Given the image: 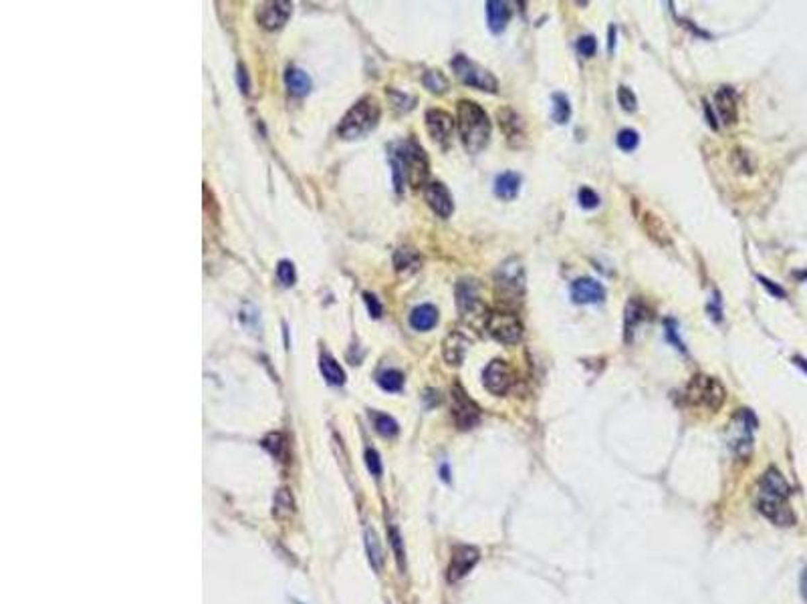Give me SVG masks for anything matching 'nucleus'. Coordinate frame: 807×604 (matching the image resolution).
<instances>
[{
	"mask_svg": "<svg viewBox=\"0 0 807 604\" xmlns=\"http://www.w3.org/2000/svg\"><path fill=\"white\" fill-rule=\"evenodd\" d=\"M789 494L783 492H771L759 487V498H757V508L767 520H771L775 526H793L795 524V514L789 506Z\"/></svg>",
	"mask_w": 807,
	"mask_h": 604,
	"instance_id": "nucleus-8",
	"label": "nucleus"
},
{
	"mask_svg": "<svg viewBox=\"0 0 807 604\" xmlns=\"http://www.w3.org/2000/svg\"><path fill=\"white\" fill-rule=\"evenodd\" d=\"M481 558V552L479 548L474 546H456L454 552H452V558H450V566H448V580L450 583H456L460 578H465L468 572L476 566Z\"/></svg>",
	"mask_w": 807,
	"mask_h": 604,
	"instance_id": "nucleus-13",
	"label": "nucleus"
},
{
	"mask_svg": "<svg viewBox=\"0 0 807 604\" xmlns=\"http://www.w3.org/2000/svg\"><path fill=\"white\" fill-rule=\"evenodd\" d=\"M276 278L283 286H293L295 284V266L289 260H281L276 266Z\"/></svg>",
	"mask_w": 807,
	"mask_h": 604,
	"instance_id": "nucleus-33",
	"label": "nucleus"
},
{
	"mask_svg": "<svg viewBox=\"0 0 807 604\" xmlns=\"http://www.w3.org/2000/svg\"><path fill=\"white\" fill-rule=\"evenodd\" d=\"M686 401L692 407H701L708 411H719L726 399V391L719 379L708 375H694L686 385Z\"/></svg>",
	"mask_w": 807,
	"mask_h": 604,
	"instance_id": "nucleus-4",
	"label": "nucleus"
},
{
	"mask_svg": "<svg viewBox=\"0 0 807 604\" xmlns=\"http://www.w3.org/2000/svg\"><path fill=\"white\" fill-rule=\"evenodd\" d=\"M285 85H287V89H289L293 95L303 97V95H307V93L311 91V77H309L303 69L291 67V69H287V73H285Z\"/></svg>",
	"mask_w": 807,
	"mask_h": 604,
	"instance_id": "nucleus-25",
	"label": "nucleus"
},
{
	"mask_svg": "<svg viewBox=\"0 0 807 604\" xmlns=\"http://www.w3.org/2000/svg\"><path fill=\"white\" fill-rule=\"evenodd\" d=\"M456 304H458V311L463 314V318L468 320L470 325L485 322V327H487V318H489L490 311L487 309V304L481 300L479 284L474 280L458 282V286H456Z\"/></svg>",
	"mask_w": 807,
	"mask_h": 604,
	"instance_id": "nucleus-6",
	"label": "nucleus"
},
{
	"mask_svg": "<svg viewBox=\"0 0 807 604\" xmlns=\"http://www.w3.org/2000/svg\"><path fill=\"white\" fill-rule=\"evenodd\" d=\"M380 121V105L374 97H363L341 119L338 133L341 139H358L367 135Z\"/></svg>",
	"mask_w": 807,
	"mask_h": 604,
	"instance_id": "nucleus-3",
	"label": "nucleus"
},
{
	"mask_svg": "<svg viewBox=\"0 0 807 604\" xmlns=\"http://www.w3.org/2000/svg\"><path fill=\"white\" fill-rule=\"evenodd\" d=\"M456 126L468 153H479L487 147L490 139V119L481 105L463 99L456 109Z\"/></svg>",
	"mask_w": 807,
	"mask_h": 604,
	"instance_id": "nucleus-2",
	"label": "nucleus"
},
{
	"mask_svg": "<svg viewBox=\"0 0 807 604\" xmlns=\"http://www.w3.org/2000/svg\"><path fill=\"white\" fill-rule=\"evenodd\" d=\"M664 325H666V340H668V343H672V345H674L679 351H682V353H684L686 349H684V343H682V340L679 338V331H676V320H672V318H670V320H666Z\"/></svg>",
	"mask_w": 807,
	"mask_h": 604,
	"instance_id": "nucleus-39",
	"label": "nucleus"
},
{
	"mask_svg": "<svg viewBox=\"0 0 807 604\" xmlns=\"http://www.w3.org/2000/svg\"><path fill=\"white\" fill-rule=\"evenodd\" d=\"M617 101L622 105V109L628 111V113H632V111H636L638 109V99L636 95H634V91H630V89L624 87V85L617 89Z\"/></svg>",
	"mask_w": 807,
	"mask_h": 604,
	"instance_id": "nucleus-35",
	"label": "nucleus"
},
{
	"mask_svg": "<svg viewBox=\"0 0 807 604\" xmlns=\"http://www.w3.org/2000/svg\"><path fill=\"white\" fill-rule=\"evenodd\" d=\"M392 173L396 191H402L404 184L420 188L428 178V157L424 149L414 139L398 144L396 151L392 153Z\"/></svg>",
	"mask_w": 807,
	"mask_h": 604,
	"instance_id": "nucleus-1",
	"label": "nucleus"
},
{
	"mask_svg": "<svg viewBox=\"0 0 807 604\" xmlns=\"http://www.w3.org/2000/svg\"><path fill=\"white\" fill-rule=\"evenodd\" d=\"M487 331L501 345H515L523 336V322L510 311H492L487 318Z\"/></svg>",
	"mask_w": 807,
	"mask_h": 604,
	"instance_id": "nucleus-10",
	"label": "nucleus"
},
{
	"mask_svg": "<svg viewBox=\"0 0 807 604\" xmlns=\"http://www.w3.org/2000/svg\"><path fill=\"white\" fill-rule=\"evenodd\" d=\"M394 264L400 274H412L420 268V254L412 248H400L394 256Z\"/></svg>",
	"mask_w": 807,
	"mask_h": 604,
	"instance_id": "nucleus-26",
	"label": "nucleus"
},
{
	"mask_svg": "<svg viewBox=\"0 0 807 604\" xmlns=\"http://www.w3.org/2000/svg\"><path fill=\"white\" fill-rule=\"evenodd\" d=\"M638 144H640V137H638V133L634 129H622L617 133V147L622 151H634Z\"/></svg>",
	"mask_w": 807,
	"mask_h": 604,
	"instance_id": "nucleus-34",
	"label": "nucleus"
},
{
	"mask_svg": "<svg viewBox=\"0 0 807 604\" xmlns=\"http://www.w3.org/2000/svg\"><path fill=\"white\" fill-rule=\"evenodd\" d=\"M372 417H374V427H376V431H378L380 435H383V438H394V435H398L400 427H398V423H396L394 417L385 415V413H372Z\"/></svg>",
	"mask_w": 807,
	"mask_h": 604,
	"instance_id": "nucleus-30",
	"label": "nucleus"
},
{
	"mask_svg": "<svg viewBox=\"0 0 807 604\" xmlns=\"http://www.w3.org/2000/svg\"><path fill=\"white\" fill-rule=\"evenodd\" d=\"M757 427V419L749 409H739L729 423V445L737 456H749L753 447V431Z\"/></svg>",
	"mask_w": 807,
	"mask_h": 604,
	"instance_id": "nucleus-9",
	"label": "nucleus"
},
{
	"mask_svg": "<svg viewBox=\"0 0 807 604\" xmlns=\"http://www.w3.org/2000/svg\"><path fill=\"white\" fill-rule=\"evenodd\" d=\"M238 85L242 87V91H244V93H249V77H247V71H244V67H242V64L238 67Z\"/></svg>",
	"mask_w": 807,
	"mask_h": 604,
	"instance_id": "nucleus-43",
	"label": "nucleus"
},
{
	"mask_svg": "<svg viewBox=\"0 0 807 604\" xmlns=\"http://www.w3.org/2000/svg\"><path fill=\"white\" fill-rule=\"evenodd\" d=\"M291 8H293L291 2H281V0L278 2H265V4L258 6L256 19L269 31L281 28L287 22V19L291 17Z\"/></svg>",
	"mask_w": 807,
	"mask_h": 604,
	"instance_id": "nucleus-16",
	"label": "nucleus"
},
{
	"mask_svg": "<svg viewBox=\"0 0 807 604\" xmlns=\"http://www.w3.org/2000/svg\"><path fill=\"white\" fill-rule=\"evenodd\" d=\"M614 33H616L614 26H610V53L614 51Z\"/></svg>",
	"mask_w": 807,
	"mask_h": 604,
	"instance_id": "nucleus-46",
	"label": "nucleus"
},
{
	"mask_svg": "<svg viewBox=\"0 0 807 604\" xmlns=\"http://www.w3.org/2000/svg\"><path fill=\"white\" fill-rule=\"evenodd\" d=\"M426 129L434 141L447 146L452 131H454V119L450 113L442 111V109H430L426 113Z\"/></svg>",
	"mask_w": 807,
	"mask_h": 604,
	"instance_id": "nucleus-15",
	"label": "nucleus"
},
{
	"mask_svg": "<svg viewBox=\"0 0 807 604\" xmlns=\"http://www.w3.org/2000/svg\"><path fill=\"white\" fill-rule=\"evenodd\" d=\"M468 349V338L463 333H450L444 340V359L448 365H460Z\"/></svg>",
	"mask_w": 807,
	"mask_h": 604,
	"instance_id": "nucleus-22",
	"label": "nucleus"
},
{
	"mask_svg": "<svg viewBox=\"0 0 807 604\" xmlns=\"http://www.w3.org/2000/svg\"><path fill=\"white\" fill-rule=\"evenodd\" d=\"M424 200L426 204L432 208L434 214H438L440 218H450L452 212H454V202H452V196L444 184L440 182H430L426 184L424 188Z\"/></svg>",
	"mask_w": 807,
	"mask_h": 604,
	"instance_id": "nucleus-14",
	"label": "nucleus"
},
{
	"mask_svg": "<svg viewBox=\"0 0 807 604\" xmlns=\"http://www.w3.org/2000/svg\"><path fill=\"white\" fill-rule=\"evenodd\" d=\"M793 363H795V365H799V367H801V369H804V371L807 373V361L799 359V356H795V359H793Z\"/></svg>",
	"mask_w": 807,
	"mask_h": 604,
	"instance_id": "nucleus-45",
	"label": "nucleus"
},
{
	"mask_svg": "<svg viewBox=\"0 0 807 604\" xmlns=\"http://www.w3.org/2000/svg\"><path fill=\"white\" fill-rule=\"evenodd\" d=\"M392 544H394V550H396V558H398V564H400V568H404V550H402V540H400V536H398V532L396 530H392Z\"/></svg>",
	"mask_w": 807,
	"mask_h": 604,
	"instance_id": "nucleus-41",
	"label": "nucleus"
},
{
	"mask_svg": "<svg viewBox=\"0 0 807 604\" xmlns=\"http://www.w3.org/2000/svg\"><path fill=\"white\" fill-rule=\"evenodd\" d=\"M650 316L648 307L644 304L642 298H630L624 311V331H626V343L632 340V334L638 329L640 322H644Z\"/></svg>",
	"mask_w": 807,
	"mask_h": 604,
	"instance_id": "nucleus-19",
	"label": "nucleus"
},
{
	"mask_svg": "<svg viewBox=\"0 0 807 604\" xmlns=\"http://www.w3.org/2000/svg\"><path fill=\"white\" fill-rule=\"evenodd\" d=\"M319 369H321L323 377L327 379V383H331V385H343L345 383V373L340 367V363H335V359H331L329 354H321Z\"/></svg>",
	"mask_w": 807,
	"mask_h": 604,
	"instance_id": "nucleus-27",
	"label": "nucleus"
},
{
	"mask_svg": "<svg viewBox=\"0 0 807 604\" xmlns=\"http://www.w3.org/2000/svg\"><path fill=\"white\" fill-rule=\"evenodd\" d=\"M438 322V311L432 304H420L410 314V327L416 331H430Z\"/></svg>",
	"mask_w": 807,
	"mask_h": 604,
	"instance_id": "nucleus-23",
	"label": "nucleus"
},
{
	"mask_svg": "<svg viewBox=\"0 0 807 604\" xmlns=\"http://www.w3.org/2000/svg\"><path fill=\"white\" fill-rule=\"evenodd\" d=\"M422 81H424L426 89H430L432 93H447L448 91V79L440 71H428Z\"/></svg>",
	"mask_w": 807,
	"mask_h": 604,
	"instance_id": "nucleus-32",
	"label": "nucleus"
},
{
	"mask_svg": "<svg viewBox=\"0 0 807 604\" xmlns=\"http://www.w3.org/2000/svg\"><path fill=\"white\" fill-rule=\"evenodd\" d=\"M363 300H365L367 311H369V314H372L374 318H380V316H382V304L378 302V298H376L374 294L365 292V294H363Z\"/></svg>",
	"mask_w": 807,
	"mask_h": 604,
	"instance_id": "nucleus-40",
	"label": "nucleus"
},
{
	"mask_svg": "<svg viewBox=\"0 0 807 604\" xmlns=\"http://www.w3.org/2000/svg\"><path fill=\"white\" fill-rule=\"evenodd\" d=\"M452 69L456 73V77L468 87H474V89H481V91H487V93H497L499 91V81L497 77L483 69L479 63L470 61L465 55H456L452 59Z\"/></svg>",
	"mask_w": 807,
	"mask_h": 604,
	"instance_id": "nucleus-7",
	"label": "nucleus"
},
{
	"mask_svg": "<svg viewBox=\"0 0 807 604\" xmlns=\"http://www.w3.org/2000/svg\"><path fill=\"white\" fill-rule=\"evenodd\" d=\"M759 282H761V284H763L765 288H767V291L771 292L773 296H777V298H783V296H785V291H783L781 286H777V284H773V282H771L769 278H763V276H759Z\"/></svg>",
	"mask_w": 807,
	"mask_h": 604,
	"instance_id": "nucleus-42",
	"label": "nucleus"
},
{
	"mask_svg": "<svg viewBox=\"0 0 807 604\" xmlns=\"http://www.w3.org/2000/svg\"><path fill=\"white\" fill-rule=\"evenodd\" d=\"M595 51H597L595 37H592V35L579 37V41H577V53H579L581 57H594Z\"/></svg>",
	"mask_w": 807,
	"mask_h": 604,
	"instance_id": "nucleus-37",
	"label": "nucleus"
},
{
	"mask_svg": "<svg viewBox=\"0 0 807 604\" xmlns=\"http://www.w3.org/2000/svg\"><path fill=\"white\" fill-rule=\"evenodd\" d=\"M551 101H553V119H555V123H559V126L567 123L569 117H572V105H569V99H567L563 93H555L551 97Z\"/></svg>",
	"mask_w": 807,
	"mask_h": 604,
	"instance_id": "nucleus-29",
	"label": "nucleus"
},
{
	"mask_svg": "<svg viewBox=\"0 0 807 604\" xmlns=\"http://www.w3.org/2000/svg\"><path fill=\"white\" fill-rule=\"evenodd\" d=\"M513 381H515L513 371H510V367L505 361L494 359V361H490L489 365L485 367L483 383H485L487 391H490L492 395L503 397L505 393H509Z\"/></svg>",
	"mask_w": 807,
	"mask_h": 604,
	"instance_id": "nucleus-12",
	"label": "nucleus"
},
{
	"mask_svg": "<svg viewBox=\"0 0 807 604\" xmlns=\"http://www.w3.org/2000/svg\"><path fill=\"white\" fill-rule=\"evenodd\" d=\"M365 550H367V556H369V562L376 570H380L383 564V550L382 544L378 540L376 532L374 530H365Z\"/></svg>",
	"mask_w": 807,
	"mask_h": 604,
	"instance_id": "nucleus-28",
	"label": "nucleus"
},
{
	"mask_svg": "<svg viewBox=\"0 0 807 604\" xmlns=\"http://www.w3.org/2000/svg\"><path fill=\"white\" fill-rule=\"evenodd\" d=\"M521 189V175L515 171H505L494 180V193L501 200H515Z\"/></svg>",
	"mask_w": 807,
	"mask_h": 604,
	"instance_id": "nucleus-24",
	"label": "nucleus"
},
{
	"mask_svg": "<svg viewBox=\"0 0 807 604\" xmlns=\"http://www.w3.org/2000/svg\"><path fill=\"white\" fill-rule=\"evenodd\" d=\"M378 383H380V387H382L383 391L396 393V391H400L404 387V375L400 371H396V369H388V371H383V373L378 375Z\"/></svg>",
	"mask_w": 807,
	"mask_h": 604,
	"instance_id": "nucleus-31",
	"label": "nucleus"
},
{
	"mask_svg": "<svg viewBox=\"0 0 807 604\" xmlns=\"http://www.w3.org/2000/svg\"><path fill=\"white\" fill-rule=\"evenodd\" d=\"M801 594L806 596V601H807V568H806V572H804V576H801Z\"/></svg>",
	"mask_w": 807,
	"mask_h": 604,
	"instance_id": "nucleus-44",
	"label": "nucleus"
},
{
	"mask_svg": "<svg viewBox=\"0 0 807 604\" xmlns=\"http://www.w3.org/2000/svg\"><path fill=\"white\" fill-rule=\"evenodd\" d=\"M499 123H501V129H503V133L507 135L510 146H521V141L525 139L523 119H521L510 107L499 109Z\"/></svg>",
	"mask_w": 807,
	"mask_h": 604,
	"instance_id": "nucleus-18",
	"label": "nucleus"
},
{
	"mask_svg": "<svg viewBox=\"0 0 807 604\" xmlns=\"http://www.w3.org/2000/svg\"><path fill=\"white\" fill-rule=\"evenodd\" d=\"M452 417H454V423L460 427V429H472L474 425H479L481 421V407L467 395V391L460 387V385H454L452 387Z\"/></svg>",
	"mask_w": 807,
	"mask_h": 604,
	"instance_id": "nucleus-11",
	"label": "nucleus"
},
{
	"mask_svg": "<svg viewBox=\"0 0 807 604\" xmlns=\"http://www.w3.org/2000/svg\"><path fill=\"white\" fill-rule=\"evenodd\" d=\"M365 465L372 472V476H376V478L382 476V459L376 449H365Z\"/></svg>",
	"mask_w": 807,
	"mask_h": 604,
	"instance_id": "nucleus-38",
	"label": "nucleus"
},
{
	"mask_svg": "<svg viewBox=\"0 0 807 604\" xmlns=\"http://www.w3.org/2000/svg\"><path fill=\"white\" fill-rule=\"evenodd\" d=\"M715 107H717L724 126H733L737 121V93L733 91V87H721L717 91Z\"/></svg>",
	"mask_w": 807,
	"mask_h": 604,
	"instance_id": "nucleus-20",
	"label": "nucleus"
},
{
	"mask_svg": "<svg viewBox=\"0 0 807 604\" xmlns=\"http://www.w3.org/2000/svg\"><path fill=\"white\" fill-rule=\"evenodd\" d=\"M577 198H579V206L583 209H594L599 206V196L592 188H581Z\"/></svg>",
	"mask_w": 807,
	"mask_h": 604,
	"instance_id": "nucleus-36",
	"label": "nucleus"
},
{
	"mask_svg": "<svg viewBox=\"0 0 807 604\" xmlns=\"http://www.w3.org/2000/svg\"><path fill=\"white\" fill-rule=\"evenodd\" d=\"M494 288L499 300H505V304H519L525 294V268L519 258H509L494 276Z\"/></svg>",
	"mask_w": 807,
	"mask_h": 604,
	"instance_id": "nucleus-5",
	"label": "nucleus"
},
{
	"mask_svg": "<svg viewBox=\"0 0 807 604\" xmlns=\"http://www.w3.org/2000/svg\"><path fill=\"white\" fill-rule=\"evenodd\" d=\"M606 288L594 278H577L572 284V298L577 304H595L604 300Z\"/></svg>",
	"mask_w": 807,
	"mask_h": 604,
	"instance_id": "nucleus-17",
	"label": "nucleus"
},
{
	"mask_svg": "<svg viewBox=\"0 0 807 604\" xmlns=\"http://www.w3.org/2000/svg\"><path fill=\"white\" fill-rule=\"evenodd\" d=\"M487 19H489V28L494 33V35L503 33L510 19L509 2H503V0H489V2H487Z\"/></svg>",
	"mask_w": 807,
	"mask_h": 604,
	"instance_id": "nucleus-21",
	"label": "nucleus"
}]
</instances>
